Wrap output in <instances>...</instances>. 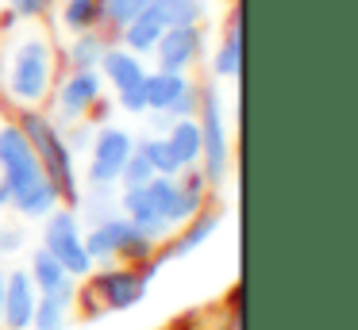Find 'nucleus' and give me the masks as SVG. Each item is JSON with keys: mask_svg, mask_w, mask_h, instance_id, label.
Returning <instances> with one entry per match:
<instances>
[{"mask_svg": "<svg viewBox=\"0 0 358 330\" xmlns=\"http://www.w3.org/2000/svg\"><path fill=\"white\" fill-rule=\"evenodd\" d=\"M162 257H150L143 265H101V273H89V288L78 292V303L85 319H101L108 311H127V307L143 303L150 288V276L162 269Z\"/></svg>", "mask_w": 358, "mask_h": 330, "instance_id": "nucleus-1", "label": "nucleus"}, {"mask_svg": "<svg viewBox=\"0 0 358 330\" xmlns=\"http://www.w3.org/2000/svg\"><path fill=\"white\" fill-rule=\"evenodd\" d=\"M16 127L24 130V138L31 142L35 158H39L47 181L58 188L62 204L66 207H78V200H81V177H78V169H73V153H70V146H66L62 127L50 119V112H39V107H20Z\"/></svg>", "mask_w": 358, "mask_h": 330, "instance_id": "nucleus-2", "label": "nucleus"}, {"mask_svg": "<svg viewBox=\"0 0 358 330\" xmlns=\"http://www.w3.org/2000/svg\"><path fill=\"white\" fill-rule=\"evenodd\" d=\"M4 89L20 107H39L55 89V50L47 38H20L8 54Z\"/></svg>", "mask_w": 358, "mask_h": 330, "instance_id": "nucleus-3", "label": "nucleus"}, {"mask_svg": "<svg viewBox=\"0 0 358 330\" xmlns=\"http://www.w3.org/2000/svg\"><path fill=\"white\" fill-rule=\"evenodd\" d=\"M158 246L150 234H143L135 223H127L124 215H108V219L93 223L85 230V250L93 257V265H112V261H127V265H143V261L158 257Z\"/></svg>", "mask_w": 358, "mask_h": 330, "instance_id": "nucleus-4", "label": "nucleus"}, {"mask_svg": "<svg viewBox=\"0 0 358 330\" xmlns=\"http://www.w3.org/2000/svg\"><path fill=\"white\" fill-rule=\"evenodd\" d=\"M196 127H201V173L208 184H220L231 169V135H227L224 100L216 89H196Z\"/></svg>", "mask_w": 358, "mask_h": 330, "instance_id": "nucleus-5", "label": "nucleus"}, {"mask_svg": "<svg viewBox=\"0 0 358 330\" xmlns=\"http://www.w3.org/2000/svg\"><path fill=\"white\" fill-rule=\"evenodd\" d=\"M43 250L62 261V269L73 280H85L96 269L93 257H89V250H85V230H81L78 211L66 207V204H58L55 211L43 219Z\"/></svg>", "mask_w": 358, "mask_h": 330, "instance_id": "nucleus-6", "label": "nucleus"}, {"mask_svg": "<svg viewBox=\"0 0 358 330\" xmlns=\"http://www.w3.org/2000/svg\"><path fill=\"white\" fill-rule=\"evenodd\" d=\"M135 150V135L116 123H101L93 130V146H89V169H85V184L93 188H112L120 184V169Z\"/></svg>", "mask_w": 358, "mask_h": 330, "instance_id": "nucleus-7", "label": "nucleus"}, {"mask_svg": "<svg viewBox=\"0 0 358 330\" xmlns=\"http://www.w3.org/2000/svg\"><path fill=\"white\" fill-rule=\"evenodd\" d=\"M101 96H104L101 69H70V77H62V84L55 89V112H50V119H55L58 127L85 119L89 107Z\"/></svg>", "mask_w": 358, "mask_h": 330, "instance_id": "nucleus-8", "label": "nucleus"}, {"mask_svg": "<svg viewBox=\"0 0 358 330\" xmlns=\"http://www.w3.org/2000/svg\"><path fill=\"white\" fill-rule=\"evenodd\" d=\"M143 92H147V112H166L170 119L196 115V84L185 73L155 69L143 77Z\"/></svg>", "mask_w": 358, "mask_h": 330, "instance_id": "nucleus-9", "label": "nucleus"}, {"mask_svg": "<svg viewBox=\"0 0 358 330\" xmlns=\"http://www.w3.org/2000/svg\"><path fill=\"white\" fill-rule=\"evenodd\" d=\"M39 303V288H35L27 269H8L4 273V303H0V322L8 330H31V315Z\"/></svg>", "mask_w": 358, "mask_h": 330, "instance_id": "nucleus-10", "label": "nucleus"}, {"mask_svg": "<svg viewBox=\"0 0 358 330\" xmlns=\"http://www.w3.org/2000/svg\"><path fill=\"white\" fill-rule=\"evenodd\" d=\"M201 46H204V35H201V23H189V27H166L162 38L155 43V58H158V69H173V73H185L196 58H201Z\"/></svg>", "mask_w": 358, "mask_h": 330, "instance_id": "nucleus-11", "label": "nucleus"}, {"mask_svg": "<svg viewBox=\"0 0 358 330\" xmlns=\"http://www.w3.org/2000/svg\"><path fill=\"white\" fill-rule=\"evenodd\" d=\"M116 204H120V215H124L127 223H135L143 234H150L155 242H166V238L173 234V227L162 219V211H158V204H155L147 184H143V188H124Z\"/></svg>", "mask_w": 358, "mask_h": 330, "instance_id": "nucleus-12", "label": "nucleus"}, {"mask_svg": "<svg viewBox=\"0 0 358 330\" xmlns=\"http://www.w3.org/2000/svg\"><path fill=\"white\" fill-rule=\"evenodd\" d=\"M216 227H220V211H212V207H208V211H196L193 219H185L162 246H158V257H162V261H170V257H189V253L201 250V246L208 242L212 234H216Z\"/></svg>", "mask_w": 358, "mask_h": 330, "instance_id": "nucleus-13", "label": "nucleus"}, {"mask_svg": "<svg viewBox=\"0 0 358 330\" xmlns=\"http://www.w3.org/2000/svg\"><path fill=\"white\" fill-rule=\"evenodd\" d=\"M73 303H78V280H66L50 292H39V303H35L31 315V330H66V319H70Z\"/></svg>", "mask_w": 358, "mask_h": 330, "instance_id": "nucleus-14", "label": "nucleus"}, {"mask_svg": "<svg viewBox=\"0 0 358 330\" xmlns=\"http://www.w3.org/2000/svg\"><path fill=\"white\" fill-rule=\"evenodd\" d=\"M96 69H101V77H108L116 92L135 89V84H143V77H147L139 54H131L127 46H112V43H108V50H104V58H101Z\"/></svg>", "mask_w": 358, "mask_h": 330, "instance_id": "nucleus-15", "label": "nucleus"}, {"mask_svg": "<svg viewBox=\"0 0 358 330\" xmlns=\"http://www.w3.org/2000/svg\"><path fill=\"white\" fill-rule=\"evenodd\" d=\"M162 31H166L162 15H158L155 8L147 4V8H143V12L131 20V23H127V27H120V35H124V46H127V50L139 54V58H143V54L155 50V43L162 38Z\"/></svg>", "mask_w": 358, "mask_h": 330, "instance_id": "nucleus-16", "label": "nucleus"}, {"mask_svg": "<svg viewBox=\"0 0 358 330\" xmlns=\"http://www.w3.org/2000/svg\"><path fill=\"white\" fill-rule=\"evenodd\" d=\"M58 204H62V196H58V188L47 181V177L8 200V207H16V215H24V219H47Z\"/></svg>", "mask_w": 358, "mask_h": 330, "instance_id": "nucleus-17", "label": "nucleus"}, {"mask_svg": "<svg viewBox=\"0 0 358 330\" xmlns=\"http://www.w3.org/2000/svg\"><path fill=\"white\" fill-rule=\"evenodd\" d=\"M212 69H216V77H224V81H235V77L243 73V20H239V8H235L231 20H227V38L216 50Z\"/></svg>", "mask_w": 358, "mask_h": 330, "instance_id": "nucleus-18", "label": "nucleus"}, {"mask_svg": "<svg viewBox=\"0 0 358 330\" xmlns=\"http://www.w3.org/2000/svg\"><path fill=\"white\" fill-rule=\"evenodd\" d=\"M166 142L173 146L181 165H196L201 161V127H196V115H181L166 127Z\"/></svg>", "mask_w": 358, "mask_h": 330, "instance_id": "nucleus-19", "label": "nucleus"}, {"mask_svg": "<svg viewBox=\"0 0 358 330\" xmlns=\"http://www.w3.org/2000/svg\"><path fill=\"white\" fill-rule=\"evenodd\" d=\"M135 150L150 161V169H155L158 177H178L181 169H185L178 161V153H173V146L166 142V135H143V138H135Z\"/></svg>", "mask_w": 358, "mask_h": 330, "instance_id": "nucleus-20", "label": "nucleus"}, {"mask_svg": "<svg viewBox=\"0 0 358 330\" xmlns=\"http://www.w3.org/2000/svg\"><path fill=\"white\" fill-rule=\"evenodd\" d=\"M0 177H4L8 192L16 196V192H24V188H31V184H39L47 173H43V165H39V158H35V150H24L20 158H12V161H4V165H0Z\"/></svg>", "mask_w": 358, "mask_h": 330, "instance_id": "nucleus-21", "label": "nucleus"}, {"mask_svg": "<svg viewBox=\"0 0 358 330\" xmlns=\"http://www.w3.org/2000/svg\"><path fill=\"white\" fill-rule=\"evenodd\" d=\"M104 50H108V38L96 35V27L93 31H78L73 43L66 46V61H70L73 69H96L101 58H104Z\"/></svg>", "mask_w": 358, "mask_h": 330, "instance_id": "nucleus-22", "label": "nucleus"}, {"mask_svg": "<svg viewBox=\"0 0 358 330\" xmlns=\"http://www.w3.org/2000/svg\"><path fill=\"white\" fill-rule=\"evenodd\" d=\"M116 200H120V192L93 188V184H89V188H81V200H78V207H73V211H78V219H85L89 227H93V223H101V219H108V215L120 211Z\"/></svg>", "mask_w": 358, "mask_h": 330, "instance_id": "nucleus-23", "label": "nucleus"}, {"mask_svg": "<svg viewBox=\"0 0 358 330\" xmlns=\"http://www.w3.org/2000/svg\"><path fill=\"white\" fill-rule=\"evenodd\" d=\"M27 273H31V280H35V288H39V292H50V288H58V284L70 280V273L62 269V261L50 257L43 246L35 250V257L27 261Z\"/></svg>", "mask_w": 358, "mask_h": 330, "instance_id": "nucleus-24", "label": "nucleus"}, {"mask_svg": "<svg viewBox=\"0 0 358 330\" xmlns=\"http://www.w3.org/2000/svg\"><path fill=\"white\" fill-rule=\"evenodd\" d=\"M158 15H162L166 27H189V23L204 20V4L201 0H150Z\"/></svg>", "mask_w": 358, "mask_h": 330, "instance_id": "nucleus-25", "label": "nucleus"}, {"mask_svg": "<svg viewBox=\"0 0 358 330\" xmlns=\"http://www.w3.org/2000/svg\"><path fill=\"white\" fill-rule=\"evenodd\" d=\"M62 23L78 35V31L101 27V0H66L62 4Z\"/></svg>", "mask_w": 358, "mask_h": 330, "instance_id": "nucleus-26", "label": "nucleus"}, {"mask_svg": "<svg viewBox=\"0 0 358 330\" xmlns=\"http://www.w3.org/2000/svg\"><path fill=\"white\" fill-rule=\"evenodd\" d=\"M147 4L150 0H101V23L112 27V31H120V27H127Z\"/></svg>", "mask_w": 358, "mask_h": 330, "instance_id": "nucleus-27", "label": "nucleus"}, {"mask_svg": "<svg viewBox=\"0 0 358 330\" xmlns=\"http://www.w3.org/2000/svg\"><path fill=\"white\" fill-rule=\"evenodd\" d=\"M155 169H150V161L143 158L139 150H131V158L124 161V169H120V188H143V184L155 181Z\"/></svg>", "mask_w": 358, "mask_h": 330, "instance_id": "nucleus-28", "label": "nucleus"}, {"mask_svg": "<svg viewBox=\"0 0 358 330\" xmlns=\"http://www.w3.org/2000/svg\"><path fill=\"white\" fill-rule=\"evenodd\" d=\"M24 150H31V142L24 138V130H20L16 123H4V127H0V165L12 161V158H20Z\"/></svg>", "mask_w": 358, "mask_h": 330, "instance_id": "nucleus-29", "label": "nucleus"}, {"mask_svg": "<svg viewBox=\"0 0 358 330\" xmlns=\"http://www.w3.org/2000/svg\"><path fill=\"white\" fill-rule=\"evenodd\" d=\"M93 123L89 119H78V123H66L62 135H66V146H70V153L78 158V153H89V146H93Z\"/></svg>", "mask_w": 358, "mask_h": 330, "instance_id": "nucleus-30", "label": "nucleus"}, {"mask_svg": "<svg viewBox=\"0 0 358 330\" xmlns=\"http://www.w3.org/2000/svg\"><path fill=\"white\" fill-rule=\"evenodd\" d=\"M116 107H124V112H131V115L147 112V92H143V84H135V89H127V92H116Z\"/></svg>", "mask_w": 358, "mask_h": 330, "instance_id": "nucleus-31", "label": "nucleus"}, {"mask_svg": "<svg viewBox=\"0 0 358 330\" xmlns=\"http://www.w3.org/2000/svg\"><path fill=\"white\" fill-rule=\"evenodd\" d=\"M27 242V234L20 227H0V257H12V253H20Z\"/></svg>", "mask_w": 358, "mask_h": 330, "instance_id": "nucleus-32", "label": "nucleus"}, {"mask_svg": "<svg viewBox=\"0 0 358 330\" xmlns=\"http://www.w3.org/2000/svg\"><path fill=\"white\" fill-rule=\"evenodd\" d=\"M47 4H50V0H8V8L20 15V20H35V15H43V12H47Z\"/></svg>", "mask_w": 358, "mask_h": 330, "instance_id": "nucleus-33", "label": "nucleus"}, {"mask_svg": "<svg viewBox=\"0 0 358 330\" xmlns=\"http://www.w3.org/2000/svg\"><path fill=\"white\" fill-rule=\"evenodd\" d=\"M143 115H147V123H150V130H155V135H166V127L173 123L166 112H143Z\"/></svg>", "mask_w": 358, "mask_h": 330, "instance_id": "nucleus-34", "label": "nucleus"}, {"mask_svg": "<svg viewBox=\"0 0 358 330\" xmlns=\"http://www.w3.org/2000/svg\"><path fill=\"white\" fill-rule=\"evenodd\" d=\"M8 200H12V192H8V184H4V177H0V207H8Z\"/></svg>", "mask_w": 358, "mask_h": 330, "instance_id": "nucleus-35", "label": "nucleus"}, {"mask_svg": "<svg viewBox=\"0 0 358 330\" xmlns=\"http://www.w3.org/2000/svg\"><path fill=\"white\" fill-rule=\"evenodd\" d=\"M173 330H201V327H196L193 319H181V327H173Z\"/></svg>", "mask_w": 358, "mask_h": 330, "instance_id": "nucleus-36", "label": "nucleus"}, {"mask_svg": "<svg viewBox=\"0 0 358 330\" xmlns=\"http://www.w3.org/2000/svg\"><path fill=\"white\" fill-rule=\"evenodd\" d=\"M0 303H4V269H0ZM4 327V322H0Z\"/></svg>", "mask_w": 358, "mask_h": 330, "instance_id": "nucleus-37", "label": "nucleus"}]
</instances>
